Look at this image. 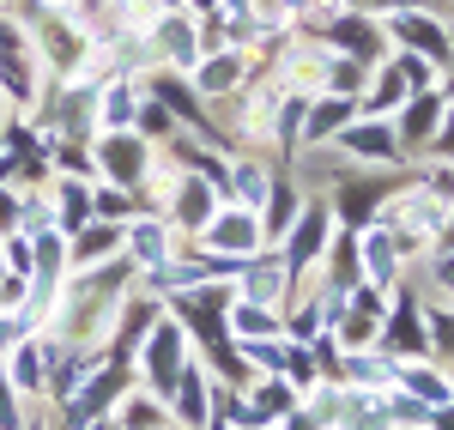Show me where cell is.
Here are the masks:
<instances>
[{"instance_id":"cell-1","label":"cell","mask_w":454,"mask_h":430,"mask_svg":"<svg viewBox=\"0 0 454 430\" xmlns=\"http://www.w3.org/2000/svg\"><path fill=\"white\" fill-rule=\"evenodd\" d=\"M145 346V382H152V395L170 400L176 376H182V364H188V333H182V322H152V333L140 340Z\"/></svg>"},{"instance_id":"cell-2","label":"cell","mask_w":454,"mask_h":430,"mask_svg":"<svg viewBox=\"0 0 454 430\" xmlns=\"http://www.w3.org/2000/svg\"><path fill=\"white\" fill-rule=\"evenodd\" d=\"M261 213H248V207H224V213H212L207 224V249L224 254V261H248V254H261Z\"/></svg>"},{"instance_id":"cell-3","label":"cell","mask_w":454,"mask_h":430,"mask_svg":"<svg viewBox=\"0 0 454 430\" xmlns=\"http://www.w3.org/2000/svg\"><path fill=\"white\" fill-rule=\"evenodd\" d=\"M285 237H291V243H285V273H291V279H303L315 261L327 254V237H333V213H327V207H303V213H297V224H291Z\"/></svg>"},{"instance_id":"cell-4","label":"cell","mask_w":454,"mask_h":430,"mask_svg":"<svg viewBox=\"0 0 454 430\" xmlns=\"http://www.w3.org/2000/svg\"><path fill=\"white\" fill-rule=\"evenodd\" d=\"M387 36L394 43H406L412 55H424L430 67H449V55H454V36L430 19V12H412V6H400L394 19H387Z\"/></svg>"},{"instance_id":"cell-5","label":"cell","mask_w":454,"mask_h":430,"mask_svg":"<svg viewBox=\"0 0 454 430\" xmlns=\"http://www.w3.org/2000/svg\"><path fill=\"white\" fill-rule=\"evenodd\" d=\"M340 145H346V158H357V164H400L406 158V145H400V134L387 121H346L340 128Z\"/></svg>"},{"instance_id":"cell-6","label":"cell","mask_w":454,"mask_h":430,"mask_svg":"<svg viewBox=\"0 0 454 430\" xmlns=\"http://www.w3.org/2000/svg\"><path fill=\"white\" fill-rule=\"evenodd\" d=\"M321 36L340 43L351 61H382V55H387V31H382V25H370L364 12H340V19H327Z\"/></svg>"},{"instance_id":"cell-7","label":"cell","mask_w":454,"mask_h":430,"mask_svg":"<svg viewBox=\"0 0 454 430\" xmlns=\"http://www.w3.org/2000/svg\"><path fill=\"white\" fill-rule=\"evenodd\" d=\"M382 346L400 364H419L424 352H430V322L419 316V303H412V297H400V303H394V322L382 327Z\"/></svg>"},{"instance_id":"cell-8","label":"cell","mask_w":454,"mask_h":430,"mask_svg":"<svg viewBox=\"0 0 454 430\" xmlns=\"http://www.w3.org/2000/svg\"><path fill=\"white\" fill-rule=\"evenodd\" d=\"M442 109H449V98H442V91H412V98L400 104V128H394V134H400V145H412V152H419V145H430V140H436Z\"/></svg>"},{"instance_id":"cell-9","label":"cell","mask_w":454,"mask_h":430,"mask_svg":"<svg viewBox=\"0 0 454 430\" xmlns=\"http://www.w3.org/2000/svg\"><path fill=\"white\" fill-rule=\"evenodd\" d=\"M170 406H176V418H182L188 430H200L212 418V395H207L200 364H182V376H176V388H170Z\"/></svg>"},{"instance_id":"cell-10","label":"cell","mask_w":454,"mask_h":430,"mask_svg":"<svg viewBox=\"0 0 454 430\" xmlns=\"http://www.w3.org/2000/svg\"><path fill=\"white\" fill-rule=\"evenodd\" d=\"M115 395H121V370L91 376V382H85V395H67V425H91V418H104V406Z\"/></svg>"},{"instance_id":"cell-11","label":"cell","mask_w":454,"mask_h":430,"mask_svg":"<svg viewBox=\"0 0 454 430\" xmlns=\"http://www.w3.org/2000/svg\"><path fill=\"white\" fill-rule=\"evenodd\" d=\"M98 158H104V170H109L115 182H140V176H145V145L134 140V134H121V128H115V134L98 145Z\"/></svg>"},{"instance_id":"cell-12","label":"cell","mask_w":454,"mask_h":430,"mask_svg":"<svg viewBox=\"0 0 454 430\" xmlns=\"http://www.w3.org/2000/svg\"><path fill=\"white\" fill-rule=\"evenodd\" d=\"M218 200H224V188H218V182L182 176V194H176V218H182V224H212Z\"/></svg>"},{"instance_id":"cell-13","label":"cell","mask_w":454,"mask_h":430,"mask_svg":"<svg viewBox=\"0 0 454 430\" xmlns=\"http://www.w3.org/2000/svg\"><path fill=\"white\" fill-rule=\"evenodd\" d=\"M224 327H231V340H267V333H273V340H279V316H273V303H231V309H224Z\"/></svg>"},{"instance_id":"cell-14","label":"cell","mask_w":454,"mask_h":430,"mask_svg":"<svg viewBox=\"0 0 454 430\" xmlns=\"http://www.w3.org/2000/svg\"><path fill=\"white\" fill-rule=\"evenodd\" d=\"M121 243H128V254H134V261L158 267V261L170 254V224H158V218H134V224L121 231Z\"/></svg>"},{"instance_id":"cell-15","label":"cell","mask_w":454,"mask_h":430,"mask_svg":"<svg viewBox=\"0 0 454 430\" xmlns=\"http://www.w3.org/2000/svg\"><path fill=\"white\" fill-rule=\"evenodd\" d=\"M327 213H340L351 231H364V218L382 213V194L370 182H340V200H327Z\"/></svg>"},{"instance_id":"cell-16","label":"cell","mask_w":454,"mask_h":430,"mask_svg":"<svg viewBox=\"0 0 454 430\" xmlns=\"http://www.w3.org/2000/svg\"><path fill=\"white\" fill-rule=\"evenodd\" d=\"M115 249H121V231L104 218V224H91V231L73 237V267H98V261H109Z\"/></svg>"},{"instance_id":"cell-17","label":"cell","mask_w":454,"mask_h":430,"mask_svg":"<svg viewBox=\"0 0 454 430\" xmlns=\"http://www.w3.org/2000/svg\"><path fill=\"white\" fill-rule=\"evenodd\" d=\"M248 303H279L285 297V279H291V273H285V261H261V254H248Z\"/></svg>"},{"instance_id":"cell-18","label":"cell","mask_w":454,"mask_h":430,"mask_svg":"<svg viewBox=\"0 0 454 430\" xmlns=\"http://www.w3.org/2000/svg\"><path fill=\"white\" fill-rule=\"evenodd\" d=\"M297 213H303V207H297V188H291V182H273V194H267V207H261V237H285Z\"/></svg>"},{"instance_id":"cell-19","label":"cell","mask_w":454,"mask_h":430,"mask_svg":"<svg viewBox=\"0 0 454 430\" xmlns=\"http://www.w3.org/2000/svg\"><path fill=\"white\" fill-rule=\"evenodd\" d=\"M351 115H357V104H351V98H315V104H309V128H303V134H309V140L340 134Z\"/></svg>"},{"instance_id":"cell-20","label":"cell","mask_w":454,"mask_h":430,"mask_svg":"<svg viewBox=\"0 0 454 430\" xmlns=\"http://www.w3.org/2000/svg\"><path fill=\"white\" fill-rule=\"evenodd\" d=\"M406 98H412V85H406V73H400V67H387L382 79H376V91L364 98V109H370V121H382L387 109H400Z\"/></svg>"},{"instance_id":"cell-21","label":"cell","mask_w":454,"mask_h":430,"mask_svg":"<svg viewBox=\"0 0 454 430\" xmlns=\"http://www.w3.org/2000/svg\"><path fill=\"white\" fill-rule=\"evenodd\" d=\"M231 188H237V200H243L248 213H261V207H267V194H273V176H267V170H254V164H237V170H231Z\"/></svg>"},{"instance_id":"cell-22","label":"cell","mask_w":454,"mask_h":430,"mask_svg":"<svg viewBox=\"0 0 454 430\" xmlns=\"http://www.w3.org/2000/svg\"><path fill=\"white\" fill-rule=\"evenodd\" d=\"M98 115H104L109 134H115V128H128V121L140 115V91H134V85H109V91H104V109H98Z\"/></svg>"},{"instance_id":"cell-23","label":"cell","mask_w":454,"mask_h":430,"mask_svg":"<svg viewBox=\"0 0 454 430\" xmlns=\"http://www.w3.org/2000/svg\"><path fill=\"white\" fill-rule=\"evenodd\" d=\"M12 388H19V395H36V388H43V352H36L31 340L12 346Z\"/></svg>"},{"instance_id":"cell-24","label":"cell","mask_w":454,"mask_h":430,"mask_svg":"<svg viewBox=\"0 0 454 430\" xmlns=\"http://www.w3.org/2000/svg\"><path fill=\"white\" fill-rule=\"evenodd\" d=\"M237 79H243V61H237V55H218V61H207V67H200V91H207V98H218V91H231Z\"/></svg>"},{"instance_id":"cell-25","label":"cell","mask_w":454,"mask_h":430,"mask_svg":"<svg viewBox=\"0 0 454 430\" xmlns=\"http://www.w3.org/2000/svg\"><path fill=\"white\" fill-rule=\"evenodd\" d=\"M91 218V188H79V182H67L61 188V231H73V224H85Z\"/></svg>"},{"instance_id":"cell-26","label":"cell","mask_w":454,"mask_h":430,"mask_svg":"<svg viewBox=\"0 0 454 430\" xmlns=\"http://www.w3.org/2000/svg\"><path fill=\"white\" fill-rule=\"evenodd\" d=\"M91 213H104L109 224L121 213H134V194H121V188H98V200H91Z\"/></svg>"},{"instance_id":"cell-27","label":"cell","mask_w":454,"mask_h":430,"mask_svg":"<svg viewBox=\"0 0 454 430\" xmlns=\"http://www.w3.org/2000/svg\"><path fill=\"white\" fill-rule=\"evenodd\" d=\"M158 43H164V55H176V61H194V31L188 25H164Z\"/></svg>"},{"instance_id":"cell-28","label":"cell","mask_w":454,"mask_h":430,"mask_svg":"<svg viewBox=\"0 0 454 430\" xmlns=\"http://www.w3.org/2000/svg\"><path fill=\"white\" fill-rule=\"evenodd\" d=\"M430 152H436V158H454V104L442 109V121H436V140H430Z\"/></svg>"},{"instance_id":"cell-29","label":"cell","mask_w":454,"mask_h":430,"mask_svg":"<svg viewBox=\"0 0 454 430\" xmlns=\"http://www.w3.org/2000/svg\"><path fill=\"white\" fill-rule=\"evenodd\" d=\"M442 285L454 291V254H449V261H442Z\"/></svg>"},{"instance_id":"cell-30","label":"cell","mask_w":454,"mask_h":430,"mask_svg":"<svg viewBox=\"0 0 454 430\" xmlns=\"http://www.w3.org/2000/svg\"><path fill=\"white\" fill-rule=\"evenodd\" d=\"M188 6H194V12H212V6H224V0H188Z\"/></svg>"},{"instance_id":"cell-31","label":"cell","mask_w":454,"mask_h":430,"mask_svg":"<svg viewBox=\"0 0 454 430\" xmlns=\"http://www.w3.org/2000/svg\"><path fill=\"white\" fill-rule=\"evenodd\" d=\"M285 6H291V12H303V6H315V0H285Z\"/></svg>"},{"instance_id":"cell-32","label":"cell","mask_w":454,"mask_h":430,"mask_svg":"<svg viewBox=\"0 0 454 430\" xmlns=\"http://www.w3.org/2000/svg\"><path fill=\"white\" fill-rule=\"evenodd\" d=\"M224 6H237V12H243V6H248V0H224Z\"/></svg>"},{"instance_id":"cell-33","label":"cell","mask_w":454,"mask_h":430,"mask_svg":"<svg viewBox=\"0 0 454 430\" xmlns=\"http://www.w3.org/2000/svg\"><path fill=\"white\" fill-rule=\"evenodd\" d=\"M442 98H454V79H449V91H442Z\"/></svg>"}]
</instances>
